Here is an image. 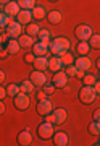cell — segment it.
<instances>
[{
    "instance_id": "13",
    "label": "cell",
    "mask_w": 100,
    "mask_h": 146,
    "mask_svg": "<svg viewBox=\"0 0 100 146\" xmlns=\"http://www.w3.org/2000/svg\"><path fill=\"white\" fill-rule=\"evenodd\" d=\"M32 133L29 130H21L20 133H18V145L20 146H29V145H32Z\"/></svg>"
},
{
    "instance_id": "8",
    "label": "cell",
    "mask_w": 100,
    "mask_h": 146,
    "mask_svg": "<svg viewBox=\"0 0 100 146\" xmlns=\"http://www.w3.org/2000/svg\"><path fill=\"white\" fill-rule=\"evenodd\" d=\"M29 80H31L32 83H34V86H37V88H42L44 84L48 81V76L45 75V72H41V70H34V72L29 75Z\"/></svg>"
},
{
    "instance_id": "40",
    "label": "cell",
    "mask_w": 100,
    "mask_h": 146,
    "mask_svg": "<svg viewBox=\"0 0 100 146\" xmlns=\"http://www.w3.org/2000/svg\"><path fill=\"white\" fill-rule=\"evenodd\" d=\"M45 98H48V96H47L45 93H44L42 89H41V91L37 93V101H41V99H45Z\"/></svg>"
},
{
    "instance_id": "26",
    "label": "cell",
    "mask_w": 100,
    "mask_h": 146,
    "mask_svg": "<svg viewBox=\"0 0 100 146\" xmlns=\"http://www.w3.org/2000/svg\"><path fill=\"white\" fill-rule=\"evenodd\" d=\"M87 131H89L90 135H94V136H100V122L99 120L90 122L89 127H87Z\"/></svg>"
},
{
    "instance_id": "19",
    "label": "cell",
    "mask_w": 100,
    "mask_h": 146,
    "mask_svg": "<svg viewBox=\"0 0 100 146\" xmlns=\"http://www.w3.org/2000/svg\"><path fill=\"white\" fill-rule=\"evenodd\" d=\"M47 13L48 11L44 5H36L32 8V16H34L36 21H41V20H44V18H47Z\"/></svg>"
},
{
    "instance_id": "2",
    "label": "cell",
    "mask_w": 100,
    "mask_h": 146,
    "mask_svg": "<svg viewBox=\"0 0 100 146\" xmlns=\"http://www.w3.org/2000/svg\"><path fill=\"white\" fill-rule=\"evenodd\" d=\"M95 99H97V93H95L94 86H82V88L79 89V101H81L82 104L89 106V104H92Z\"/></svg>"
},
{
    "instance_id": "28",
    "label": "cell",
    "mask_w": 100,
    "mask_h": 146,
    "mask_svg": "<svg viewBox=\"0 0 100 146\" xmlns=\"http://www.w3.org/2000/svg\"><path fill=\"white\" fill-rule=\"evenodd\" d=\"M61 62H63V65L66 67V65H73L74 63V60H76V57H74V54L73 52H69V50H66V52L61 55Z\"/></svg>"
},
{
    "instance_id": "48",
    "label": "cell",
    "mask_w": 100,
    "mask_h": 146,
    "mask_svg": "<svg viewBox=\"0 0 100 146\" xmlns=\"http://www.w3.org/2000/svg\"><path fill=\"white\" fill-rule=\"evenodd\" d=\"M2 41H3V36H2V34H0V42H2Z\"/></svg>"
},
{
    "instance_id": "25",
    "label": "cell",
    "mask_w": 100,
    "mask_h": 146,
    "mask_svg": "<svg viewBox=\"0 0 100 146\" xmlns=\"http://www.w3.org/2000/svg\"><path fill=\"white\" fill-rule=\"evenodd\" d=\"M34 83H32L31 80H24V81H21L20 83V89H21V93H26V94H31L34 93Z\"/></svg>"
},
{
    "instance_id": "51",
    "label": "cell",
    "mask_w": 100,
    "mask_h": 146,
    "mask_svg": "<svg viewBox=\"0 0 100 146\" xmlns=\"http://www.w3.org/2000/svg\"><path fill=\"white\" fill-rule=\"evenodd\" d=\"M2 7H3V5H2V3H0V8H2Z\"/></svg>"
},
{
    "instance_id": "22",
    "label": "cell",
    "mask_w": 100,
    "mask_h": 146,
    "mask_svg": "<svg viewBox=\"0 0 100 146\" xmlns=\"http://www.w3.org/2000/svg\"><path fill=\"white\" fill-rule=\"evenodd\" d=\"M41 29H42V28H41V25H39L37 21H31L29 25H26V34H29V36H32V37H37V34H39Z\"/></svg>"
},
{
    "instance_id": "30",
    "label": "cell",
    "mask_w": 100,
    "mask_h": 146,
    "mask_svg": "<svg viewBox=\"0 0 100 146\" xmlns=\"http://www.w3.org/2000/svg\"><path fill=\"white\" fill-rule=\"evenodd\" d=\"M97 80H99V78H97L95 75H92V73H87V72H86V75L82 76V83H84V86H94Z\"/></svg>"
},
{
    "instance_id": "27",
    "label": "cell",
    "mask_w": 100,
    "mask_h": 146,
    "mask_svg": "<svg viewBox=\"0 0 100 146\" xmlns=\"http://www.w3.org/2000/svg\"><path fill=\"white\" fill-rule=\"evenodd\" d=\"M21 93V89H20V84L16 83H10L7 86V96H10V98H15L16 94Z\"/></svg>"
},
{
    "instance_id": "16",
    "label": "cell",
    "mask_w": 100,
    "mask_h": 146,
    "mask_svg": "<svg viewBox=\"0 0 100 146\" xmlns=\"http://www.w3.org/2000/svg\"><path fill=\"white\" fill-rule=\"evenodd\" d=\"M20 10H21V7H20V3L16 2V0H11L10 3H7L5 7H3V11H5L8 16H16L18 13H20Z\"/></svg>"
},
{
    "instance_id": "47",
    "label": "cell",
    "mask_w": 100,
    "mask_h": 146,
    "mask_svg": "<svg viewBox=\"0 0 100 146\" xmlns=\"http://www.w3.org/2000/svg\"><path fill=\"white\" fill-rule=\"evenodd\" d=\"M95 65H97V68H99V70H100V57L97 58V62H95Z\"/></svg>"
},
{
    "instance_id": "21",
    "label": "cell",
    "mask_w": 100,
    "mask_h": 146,
    "mask_svg": "<svg viewBox=\"0 0 100 146\" xmlns=\"http://www.w3.org/2000/svg\"><path fill=\"white\" fill-rule=\"evenodd\" d=\"M21 49L23 47H21V44H20L18 39H10V41L7 42V50H8V54H11V55L18 54Z\"/></svg>"
},
{
    "instance_id": "44",
    "label": "cell",
    "mask_w": 100,
    "mask_h": 146,
    "mask_svg": "<svg viewBox=\"0 0 100 146\" xmlns=\"http://www.w3.org/2000/svg\"><path fill=\"white\" fill-rule=\"evenodd\" d=\"M5 104H3V101H2V99H0V115H3V114H5Z\"/></svg>"
},
{
    "instance_id": "41",
    "label": "cell",
    "mask_w": 100,
    "mask_h": 146,
    "mask_svg": "<svg viewBox=\"0 0 100 146\" xmlns=\"http://www.w3.org/2000/svg\"><path fill=\"white\" fill-rule=\"evenodd\" d=\"M92 117H94V120H99V122H100V107H99V109H95V110H94Z\"/></svg>"
},
{
    "instance_id": "17",
    "label": "cell",
    "mask_w": 100,
    "mask_h": 146,
    "mask_svg": "<svg viewBox=\"0 0 100 146\" xmlns=\"http://www.w3.org/2000/svg\"><path fill=\"white\" fill-rule=\"evenodd\" d=\"M32 65H34V70H41V72L48 70V58H47V55H39V57H36V60L32 62Z\"/></svg>"
},
{
    "instance_id": "12",
    "label": "cell",
    "mask_w": 100,
    "mask_h": 146,
    "mask_svg": "<svg viewBox=\"0 0 100 146\" xmlns=\"http://www.w3.org/2000/svg\"><path fill=\"white\" fill-rule=\"evenodd\" d=\"M48 46H50V42H44V41H37L34 42V46H32V52L36 54V57L39 55H47L50 50H48Z\"/></svg>"
},
{
    "instance_id": "42",
    "label": "cell",
    "mask_w": 100,
    "mask_h": 146,
    "mask_svg": "<svg viewBox=\"0 0 100 146\" xmlns=\"http://www.w3.org/2000/svg\"><path fill=\"white\" fill-rule=\"evenodd\" d=\"M94 89H95V93H97V96H99V94H100V80H97V81H95Z\"/></svg>"
},
{
    "instance_id": "5",
    "label": "cell",
    "mask_w": 100,
    "mask_h": 146,
    "mask_svg": "<svg viewBox=\"0 0 100 146\" xmlns=\"http://www.w3.org/2000/svg\"><path fill=\"white\" fill-rule=\"evenodd\" d=\"M13 104H15V109L24 112V110H27L29 106H31V98H29V94H26V93H20L13 98Z\"/></svg>"
},
{
    "instance_id": "24",
    "label": "cell",
    "mask_w": 100,
    "mask_h": 146,
    "mask_svg": "<svg viewBox=\"0 0 100 146\" xmlns=\"http://www.w3.org/2000/svg\"><path fill=\"white\" fill-rule=\"evenodd\" d=\"M18 41H20L21 47L27 49V47H32V46H34V42H36V39H34L32 36H29V34H21V36L18 37Z\"/></svg>"
},
{
    "instance_id": "20",
    "label": "cell",
    "mask_w": 100,
    "mask_h": 146,
    "mask_svg": "<svg viewBox=\"0 0 100 146\" xmlns=\"http://www.w3.org/2000/svg\"><path fill=\"white\" fill-rule=\"evenodd\" d=\"M47 20L48 23H52V25H60L61 21H63V13L58 10H52L50 13H47Z\"/></svg>"
},
{
    "instance_id": "38",
    "label": "cell",
    "mask_w": 100,
    "mask_h": 146,
    "mask_svg": "<svg viewBox=\"0 0 100 146\" xmlns=\"http://www.w3.org/2000/svg\"><path fill=\"white\" fill-rule=\"evenodd\" d=\"M7 98V88H3L2 84H0V99L3 101Z\"/></svg>"
},
{
    "instance_id": "39",
    "label": "cell",
    "mask_w": 100,
    "mask_h": 146,
    "mask_svg": "<svg viewBox=\"0 0 100 146\" xmlns=\"http://www.w3.org/2000/svg\"><path fill=\"white\" fill-rule=\"evenodd\" d=\"M5 80H7V72H5V70H2V68H0V84L3 83Z\"/></svg>"
},
{
    "instance_id": "3",
    "label": "cell",
    "mask_w": 100,
    "mask_h": 146,
    "mask_svg": "<svg viewBox=\"0 0 100 146\" xmlns=\"http://www.w3.org/2000/svg\"><path fill=\"white\" fill-rule=\"evenodd\" d=\"M55 133V125L47 122V120H44L41 125L37 127V136L41 138V140H50Z\"/></svg>"
},
{
    "instance_id": "37",
    "label": "cell",
    "mask_w": 100,
    "mask_h": 146,
    "mask_svg": "<svg viewBox=\"0 0 100 146\" xmlns=\"http://www.w3.org/2000/svg\"><path fill=\"white\" fill-rule=\"evenodd\" d=\"M44 120H47V122H50V123H53V125H57V120H55L53 112H50L48 115H45V117H44Z\"/></svg>"
},
{
    "instance_id": "4",
    "label": "cell",
    "mask_w": 100,
    "mask_h": 146,
    "mask_svg": "<svg viewBox=\"0 0 100 146\" xmlns=\"http://www.w3.org/2000/svg\"><path fill=\"white\" fill-rule=\"evenodd\" d=\"M74 34H76V39H79V41H89L90 36L94 34V29H92V26L87 25V23H81V25L76 26Z\"/></svg>"
},
{
    "instance_id": "7",
    "label": "cell",
    "mask_w": 100,
    "mask_h": 146,
    "mask_svg": "<svg viewBox=\"0 0 100 146\" xmlns=\"http://www.w3.org/2000/svg\"><path fill=\"white\" fill-rule=\"evenodd\" d=\"M21 34H23V25L20 21L13 20L10 25L7 26V36L11 37V39H18Z\"/></svg>"
},
{
    "instance_id": "15",
    "label": "cell",
    "mask_w": 100,
    "mask_h": 146,
    "mask_svg": "<svg viewBox=\"0 0 100 146\" xmlns=\"http://www.w3.org/2000/svg\"><path fill=\"white\" fill-rule=\"evenodd\" d=\"M63 68H65V65H63L61 58L58 57V55H52V57L48 58V70H50V72L57 73V72H60V70H63Z\"/></svg>"
},
{
    "instance_id": "35",
    "label": "cell",
    "mask_w": 100,
    "mask_h": 146,
    "mask_svg": "<svg viewBox=\"0 0 100 146\" xmlns=\"http://www.w3.org/2000/svg\"><path fill=\"white\" fill-rule=\"evenodd\" d=\"M55 88H57V86H55L53 83H48V81H47V83H45V84L42 86V91H44L45 94H47V96H50V94L55 93Z\"/></svg>"
},
{
    "instance_id": "43",
    "label": "cell",
    "mask_w": 100,
    "mask_h": 146,
    "mask_svg": "<svg viewBox=\"0 0 100 146\" xmlns=\"http://www.w3.org/2000/svg\"><path fill=\"white\" fill-rule=\"evenodd\" d=\"M7 55H8V50H7V47H5V49H0V58H5Z\"/></svg>"
},
{
    "instance_id": "6",
    "label": "cell",
    "mask_w": 100,
    "mask_h": 146,
    "mask_svg": "<svg viewBox=\"0 0 100 146\" xmlns=\"http://www.w3.org/2000/svg\"><path fill=\"white\" fill-rule=\"evenodd\" d=\"M53 109H55V107H53V102H52V99H50V98H45V99L37 101V104H36V112L41 115V117L48 115Z\"/></svg>"
},
{
    "instance_id": "23",
    "label": "cell",
    "mask_w": 100,
    "mask_h": 146,
    "mask_svg": "<svg viewBox=\"0 0 100 146\" xmlns=\"http://www.w3.org/2000/svg\"><path fill=\"white\" fill-rule=\"evenodd\" d=\"M90 49H92V47L89 46V41H79L78 46H76V52H78L79 55H89Z\"/></svg>"
},
{
    "instance_id": "32",
    "label": "cell",
    "mask_w": 100,
    "mask_h": 146,
    "mask_svg": "<svg viewBox=\"0 0 100 146\" xmlns=\"http://www.w3.org/2000/svg\"><path fill=\"white\" fill-rule=\"evenodd\" d=\"M50 37H52V33L48 31V29H41L39 34H37V39L44 41V42H50Z\"/></svg>"
},
{
    "instance_id": "10",
    "label": "cell",
    "mask_w": 100,
    "mask_h": 146,
    "mask_svg": "<svg viewBox=\"0 0 100 146\" xmlns=\"http://www.w3.org/2000/svg\"><path fill=\"white\" fill-rule=\"evenodd\" d=\"M52 140H53V145L55 146H68L69 145V136L65 131H55Z\"/></svg>"
},
{
    "instance_id": "36",
    "label": "cell",
    "mask_w": 100,
    "mask_h": 146,
    "mask_svg": "<svg viewBox=\"0 0 100 146\" xmlns=\"http://www.w3.org/2000/svg\"><path fill=\"white\" fill-rule=\"evenodd\" d=\"M36 60V54L34 52H29V54H26V57H24V62H27V63H32Z\"/></svg>"
},
{
    "instance_id": "49",
    "label": "cell",
    "mask_w": 100,
    "mask_h": 146,
    "mask_svg": "<svg viewBox=\"0 0 100 146\" xmlns=\"http://www.w3.org/2000/svg\"><path fill=\"white\" fill-rule=\"evenodd\" d=\"M95 145H99V146H100V138H99V141H97V143H95Z\"/></svg>"
},
{
    "instance_id": "9",
    "label": "cell",
    "mask_w": 100,
    "mask_h": 146,
    "mask_svg": "<svg viewBox=\"0 0 100 146\" xmlns=\"http://www.w3.org/2000/svg\"><path fill=\"white\" fill-rule=\"evenodd\" d=\"M68 81H69V76L66 75L65 68H63V70H60V72H57V73H53V81H52V83L55 84L57 88L63 89L65 86L68 84Z\"/></svg>"
},
{
    "instance_id": "11",
    "label": "cell",
    "mask_w": 100,
    "mask_h": 146,
    "mask_svg": "<svg viewBox=\"0 0 100 146\" xmlns=\"http://www.w3.org/2000/svg\"><path fill=\"white\" fill-rule=\"evenodd\" d=\"M74 65L78 68H81V70H84V72H89L90 67L94 65V62H92L90 57H87V55H79V57L74 60Z\"/></svg>"
},
{
    "instance_id": "46",
    "label": "cell",
    "mask_w": 100,
    "mask_h": 146,
    "mask_svg": "<svg viewBox=\"0 0 100 146\" xmlns=\"http://www.w3.org/2000/svg\"><path fill=\"white\" fill-rule=\"evenodd\" d=\"M10 2H11V0H0V3H2V5H3V7H5L7 3H10Z\"/></svg>"
},
{
    "instance_id": "45",
    "label": "cell",
    "mask_w": 100,
    "mask_h": 146,
    "mask_svg": "<svg viewBox=\"0 0 100 146\" xmlns=\"http://www.w3.org/2000/svg\"><path fill=\"white\" fill-rule=\"evenodd\" d=\"M84 75H86V72H84V70H81V68H78V73H76V76L82 80V76H84Z\"/></svg>"
},
{
    "instance_id": "29",
    "label": "cell",
    "mask_w": 100,
    "mask_h": 146,
    "mask_svg": "<svg viewBox=\"0 0 100 146\" xmlns=\"http://www.w3.org/2000/svg\"><path fill=\"white\" fill-rule=\"evenodd\" d=\"M23 10H32L37 5V0H16Z\"/></svg>"
},
{
    "instance_id": "14",
    "label": "cell",
    "mask_w": 100,
    "mask_h": 146,
    "mask_svg": "<svg viewBox=\"0 0 100 146\" xmlns=\"http://www.w3.org/2000/svg\"><path fill=\"white\" fill-rule=\"evenodd\" d=\"M34 20V16H32V10H20V13L16 15V21H20L23 26H26V25H29L31 21Z\"/></svg>"
},
{
    "instance_id": "52",
    "label": "cell",
    "mask_w": 100,
    "mask_h": 146,
    "mask_svg": "<svg viewBox=\"0 0 100 146\" xmlns=\"http://www.w3.org/2000/svg\"><path fill=\"white\" fill-rule=\"evenodd\" d=\"M99 78H100V76H99Z\"/></svg>"
},
{
    "instance_id": "34",
    "label": "cell",
    "mask_w": 100,
    "mask_h": 146,
    "mask_svg": "<svg viewBox=\"0 0 100 146\" xmlns=\"http://www.w3.org/2000/svg\"><path fill=\"white\" fill-rule=\"evenodd\" d=\"M65 72H66V75H68L69 78H73V76H76V73H78V67L76 65H66L65 67Z\"/></svg>"
},
{
    "instance_id": "31",
    "label": "cell",
    "mask_w": 100,
    "mask_h": 146,
    "mask_svg": "<svg viewBox=\"0 0 100 146\" xmlns=\"http://www.w3.org/2000/svg\"><path fill=\"white\" fill-rule=\"evenodd\" d=\"M11 21H13L11 16H8L5 11H0V28H7Z\"/></svg>"
},
{
    "instance_id": "1",
    "label": "cell",
    "mask_w": 100,
    "mask_h": 146,
    "mask_svg": "<svg viewBox=\"0 0 100 146\" xmlns=\"http://www.w3.org/2000/svg\"><path fill=\"white\" fill-rule=\"evenodd\" d=\"M71 49V41H69L66 36H58L55 39L50 41V46H48V50L52 55H58V57H61L66 50Z\"/></svg>"
},
{
    "instance_id": "33",
    "label": "cell",
    "mask_w": 100,
    "mask_h": 146,
    "mask_svg": "<svg viewBox=\"0 0 100 146\" xmlns=\"http://www.w3.org/2000/svg\"><path fill=\"white\" fill-rule=\"evenodd\" d=\"M89 46L92 47V49H100V34L94 33V34L90 36V39H89Z\"/></svg>"
},
{
    "instance_id": "50",
    "label": "cell",
    "mask_w": 100,
    "mask_h": 146,
    "mask_svg": "<svg viewBox=\"0 0 100 146\" xmlns=\"http://www.w3.org/2000/svg\"><path fill=\"white\" fill-rule=\"evenodd\" d=\"M50 2H53V3H55V2H58V0H50Z\"/></svg>"
},
{
    "instance_id": "18",
    "label": "cell",
    "mask_w": 100,
    "mask_h": 146,
    "mask_svg": "<svg viewBox=\"0 0 100 146\" xmlns=\"http://www.w3.org/2000/svg\"><path fill=\"white\" fill-rule=\"evenodd\" d=\"M52 112H53V115H55L57 125H61V123H65V122H66V119H68V110L63 109V107H57V109H53Z\"/></svg>"
}]
</instances>
